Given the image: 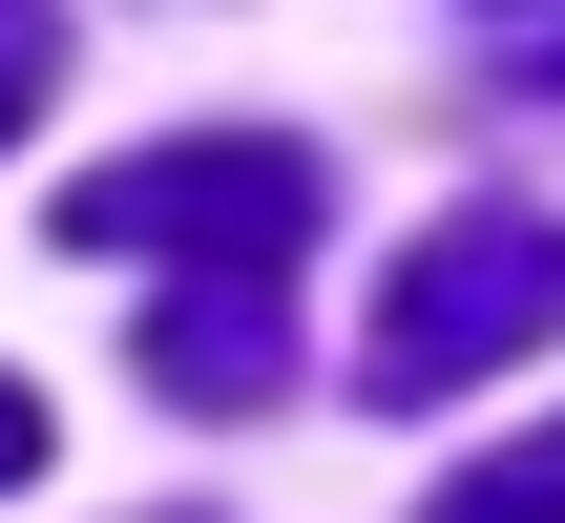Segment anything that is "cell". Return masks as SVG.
I'll return each instance as SVG.
<instances>
[{
  "label": "cell",
  "mask_w": 565,
  "mask_h": 523,
  "mask_svg": "<svg viewBox=\"0 0 565 523\" xmlns=\"http://www.w3.org/2000/svg\"><path fill=\"white\" fill-rule=\"evenodd\" d=\"M315 210H335L315 147H273V126H189V147L84 168V189H63V252H105V273H294Z\"/></svg>",
  "instance_id": "6da1fadb"
},
{
  "label": "cell",
  "mask_w": 565,
  "mask_h": 523,
  "mask_svg": "<svg viewBox=\"0 0 565 523\" xmlns=\"http://www.w3.org/2000/svg\"><path fill=\"white\" fill-rule=\"evenodd\" d=\"M524 335H565V231L545 210H440L398 252V293H377V335H356V398H461Z\"/></svg>",
  "instance_id": "7a4b0ae2"
},
{
  "label": "cell",
  "mask_w": 565,
  "mask_h": 523,
  "mask_svg": "<svg viewBox=\"0 0 565 523\" xmlns=\"http://www.w3.org/2000/svg\"><path fill=\"white\" fill-rule=\"evenodd\" d=\"M294 273H168V314H147V377L189 398V419H252V398H294V314H273Z\"/></svg>",
  "instance_id": "3957f363"
},
{
  "label": "cell",
  "mask_w": 565,
  "mask_h": 523,
  "mask_svg": "<svg viewBox=\"0 0 565 523\" xmlns=\"http://www.w3.org/2000/svg\"><path fill=\"white\" fill-rule=\"evenodd\" d=\"M419 523H565V419L524 440V461H461V482H440Z\"/></svg>",
  "instance_id": "277c9868"
},
{
  "label": "cell",
  "mask_w": 565,
  "mask_h": 523,
  "mask_svg": "<svg viewBox=\"0 0 565 523\" xmlns=\"http://www.w3.org/2000/svg\"><path fill=\"white\" fill-rule=\"evenodd\" d=\"M42 84H63V0H0V147H21Z\"/></svg>",
  "instance_id": "5b68a950"
},
{
  "label": "cell",
  "mask_w": 565,
  "mask_h": 523,
  "mask_svg": "<svg viewBox=\"0 0 565 523\" xmlns=\"http://www.w3.org/2000/svg\"><path fill=\"white\" fill-rule=\"evenodd\" d=\"M21 482H42V398L0 377V503H21Z\"/></svg>",
  "instance_id": "8992f818"
},
{
  "label": "cell",
  "mask_w": 565,
  "mask_h": 523,
  "mask_svg": "<svg viewBox=\"0 0 565 523\" xmlns=\"http://www.w3.org/2000/svg\"><path fill=\"white\" fill-rule=\"evenodd\" d=\"M503 84H524V105H565V42H524V63H503Z\"/></svg>",
  "instance_id": "52a82bcc"
}]
</instances>
